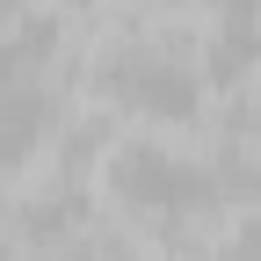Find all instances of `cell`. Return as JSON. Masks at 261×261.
I'll return each mask as SVG.
<instances>
[{
    "label": "cell",
    "mask_w": 261,
    "mask_h": 261,
    "mask_svg": "<svg viewBox=\"0 0 261 261\" xmlns=\"http://www.w3.org/2000/svg\"><path fill=\"white\" fill-rule=\"evenodd\" d=\"M218 167H189V160L160 145H116L109 152V196L138 218H203L218 203Z\"/></svg>",
    "instance_id": "cell-1"
},
{
    "label": "cell",
    "mask_w": 261,
    "mask_h": 261,
    "mask_svg": "<svg viewBox=\"0 0 261 261\" xmlns=\"http://www.w3.org/2000/svg\"><path fill=\"white\" fill-rule=\"evenodd\" d=\"M94 87H102L116 109H130L138 123H181V116H196V73L181 58H167V51H145V44L109 51L102 73H94Z\"/></svg>",
    "instance_id": "cell-2"
},
{
    "label": "cell",
    "mask_w": 261,
    "mask_h": 261,
    "mask_svg": "<svg viewBox=\"0 0 261 261\" xmlns=\"http://www.w3.org/2000/svg\"><path fill=\"white\" fill-rule=\"evenodd\" d=\"M51 116H58V102H51L44 80L0 87V167H22V160L51 138Z\"/></svg>",
    "instance_id": "cell-3"
},
{
    "label": "cell",
    "mask_w": 261,
    "mask_h": 261,
    "mask_svg": "<svg viewBox=\"0 0 261 261\" xmlns=\"http://www.w3.org/2000/svg\"><path fill=\"white\" fill-rule=\"evenodd\" d=\"M80 218H87L80 181H58L51 196H37V203L22 211V232H29V240H80Z\"/></svg>",
    "instance_id": "cell-4"
},
{
    "label": "cell",
    "mask_w": 261,
    "mask_h": 261,
    "mask_svg": "<svg viewBox=\"0 0 261 261\" xmlns=\"http://www.w3.org/2000/svg\"><path fill=\"white\" fill-rule=\"evenodd\" d=\"M254 58H261V37H254L247 22H232V29H225V37L211 44V80H218V87H240Z\"/></svg>",
    "instance_id": "cell-5"
},
{
    "label": "cell",
    "mask_w": 261,
    "mask_h": 261,
    "mask_svg": "<svg viewBox=\"0 0 261 261\" xmlns=\"http://www.w3.org/2000/svg\"><path fill=\"white\" fill-rule=\"evenodd\" d=\"M65 261H138V254H130L123 240H102V232H94V240H80L73 254H65Z\"/></svg>",
    "instance_id": "cell-6"
},
{
    "label": "cell",
    "mask_w": 261,
    "mask_h": 261,
    "mask_svg": "<svg viewBox=\"0 0 261 261\" xmlns=\"http://www.w3.org/2000/svg\"><path fill=\"white\" fill-rule=\"evenodd\" d=\"M218 261H261V218H247L240 232L225 240V254H218Z\"/></svg>",
    "instance_id": "cell-7"
},
{
    "label": "cell",
    "mask_w": 261,
    "mask_h": 261,
    "mask_svg": "<svg viewBox=\"0 0 261 261\" xmlns=\"http://www.w3.org/2000/svg\"><path fill=\"white\" fill-rule=\"evenodd\" d=\"M225 8H232V15H261V0H225Z\"/></svg>",
    "instance_id": "cell-8"
},
{
    "label": "cell",
    "mask_w": 261,
    "mask_h": 261,
    "mask_svg": "<svg viewBox=\"0 0 261 261\" xmlns=\"http://www.w3.org/2000/svg\"><path fill=\"white\" fill-rule=\"evenodd\" d=\"M15 15H22V0H0V22H15Z\"/></svg>",
    "instance_id": "cell-9"
},
{
    "label": "cell",
    "mask_w": 261,
    "mask_h": 261,
    "mask_svg": "<svg viewBox=\"0 0 261 261\" xmlns=\"http://www.w3.org/2000/svg\"><path fill=\"white\" fill-rule=\"evenodd\" d=\"M0 261H8V254H0Z\"/></svg>",
    "instance_id": "cell-10"
}]
</instances>
